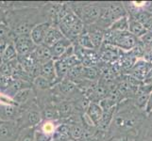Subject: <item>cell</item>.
I'll use <instances>...</instances> for the list:
<instances>
[{"label":"cell","mask_w":152,"mask_h":141,"mask_svg":"<svg viewBox=\"0 0 152 141\" xmlns=\"http://www.w3.org/2000/svg\"><path fill=\"white\" fill-rule=\"evenodd\" d=\"M85 114L91 119V121L94 123V125L97 126L103 117V109L100 104H99V103L91 102L88 104Z\"/></svg>","instance_id":"cell-9"},{"label":"cell","mask_w":152,"mask_h":141,"mask_svg":"<svg viewBox=\"0 0 152 141\" xmlns=\"http://www.w3.org/2000/svg\"><path fill=\"white\" fill-rule=\"evenodd\" d=\"M128 17H129V32L137 39L143 37V36L148 32V30H146L144 25L142 24H140L133 16L128 15Z\"/></svg>","instance_id":"cell-17"},{"label":"cell","mask_w":152,"mask_h":141,"mask_svg":"<svg viewBox=\"0 0 152 141\" xmlns=\"http://www.w3.org/2000/svg\"><path fill=\"white\" fill-rule=\"evenodd\" d=\"M72 12H74L78 18H80L84 25H95L100 18L102 12V6L96 4L85 5L82 7L77 6H70Z\"/></svg>","instance_id":"cell-4"},{"label":"cell","mask_w":152,"mask_h":141,"mask_svg":"<svg viewBox=\"0 0 152 141\" xmlns=\"http://www.w3.org/2000/svg\"><path fill=\"white\" fill-rule=\"evenodd\" d=\"M58 27L65 38L71 41L74 39H77L85 31L84 23L72 10L61 20Z\"/></svg>","instance_id":"cell-2"},{"label":"cell","mask_w":152,"mask_h":141,"mask_svg":"<svg viewBox=\"0 0 152 141\" xmlns=\"http://www.w3.org/2000/svg\"><path fill=\"white\" fill-rule=\"evenodd\" d=\"M19 132L17 121H4L0 126V141H16Z\"/></svg>","instance_id":"cell-6"},{"label":"cell","mask_w":152,"mask_h":141,"mask_svg":"<svg viewBox=\"0 0 152 141\" xmlns=\"http://www.w3.org/2000/svg\"><path fill=\"white\" fill-rule=\"evenodd\" d=\"M18 57L16 49H15L13 41H10L9 43L5 48L4 54H3V57H2V63H6V62H10L12 60L16 59Z\"/></svg>","instance_id":"cell-26"},{"label":"cell","mask_w":152,"mask_h":141,"mask_svg":"<svg viewBox=\"0 0 152 141\" xmlns=\"http://www.w3.org/2000/svg\"><path fill=\"white\" fill-rule=\"evenodd\" d=\"M64 38H65V36L62 34V32L59 28V27L52 25V27L49 28L48 34H46V36H45L44 45L51 48L52 46L55 45L57 43H59L60 40H61Z\"/></svg>","instance_id":"cell-12"},{"label":"cell","mask_w":152,"mask_h":141,"mask_svg":"<svg viewBox=\"0 0 152 141\" xmlns=\"http://www.w3.org/2000/svg\"><path fill=\"white\" fill-rule=\"evenodd\" d=\"M99 76V72L95 67H85L84 72H83V78L84 80H90L91 82L96 80Z\"/></svg>","instance_id":"cell-32"},{"label":"cell","mask_w":152,"mask_h":141,"mask_svg":"<svg viewBox=\"0 0 152 141\" xmlns=\"http://www.w3.org/2000/svg\"><path fill=\"white\" fill-rule=\"evenodd\" d=\"M54 66H55V71L57 74V79L58 83L61 81L64 80L65 77L68 74V72L70 70L69 65L67 64L65 59H57L54 60Z\"/></svg>","instance_id":"cell-20"},{"label":"cell","mask_w":152,"mask_h":141,"mask_svg":"<svg viewBox=\"0 0 152 141\" xmlns=\"http://www.w3.org/2000/svg\"><path fill=\"white\" fill-rule=\"evenodd\" d=\"M71 138L69 125L68 123H60L53 134V140L55 141H69Z\"/></svg>","instance_id":"cell-22"},{"label":"cell","mask_w":152,"mask_h":141,"mask_svg":"<svg viewBox=\"0 0 152 141\" xmlns=\"http://www.w3.org/2000/svg\"><path fill=\"white\" fill-rule=\"evenodd\" d=\"M37 127L21 129L16 141H35Z\"/></svg>","instance_id":"cell-27"},{"label":"cell","mask_w":152,"mask_h":141,"mask_svg":"<svg viewBox=\"0 0 152 141\" xmlns=\"http://www.w3.org/2000/svg\"><path fill=\"white\" fill-rule=\"evenodd\" d=\"M60 123H58V121H43L42 123L37 127L40 131H42L43 133L49 134L53 137V134L56 131L57 127L59 126Z\"/></svg>","instance_id":"cell-29"},{"label":"cell","mask_w":152,"mask_h":141,"mask_svg":"<svg viewBox=\"0 0 152 141\" xmlns=\"http://www.w3.org/2000/svg\"><path fill=\"white\" fill-rule=\"evenodd\" d=\"M91 27H93L91 28V30L88 31V33L90 35L94 48H95V50L100 49L104 43V32L105 31L100 28H98L95 25H91Z\"/></svg>","instance_id":"cell-16"},{"label":"cell","mask_w":152,"mask_h":141,"mask_svg":"<svg viewBox=\"0 0 152 141\" xmlns=\"http://www.w3.org/2000/svg\"><path fill=\"white\" fill-rule=\"evenodd\" d=\"M83 72H84V65L82 63L77 64L69 70L65 79L75 83V84H77V82H80V81L82 82L84 80V78H83Z\"/></svg>","instance_id":"cell-18"},{"label":"cell","mask_w":152,"mask_h":141,"mask_svg":"<svg viewBox=\"0 0 152 141\" xmlns=\"http://www.w3.org/2000/svg\"><path fill=\"white\" fill-rule=\"evenodd\" d=\"M22 107L19 106L0 104V119L2 121H17L22 115Z\"/></svg>","instance_id":"cell-7"},{"label":"cell","mask_w":152,"mask_h":141,"mask_svg":"<svg viewBox=\"0 0 152 141\" xmlns=\"http://www.w3.org/2000/svg\"><path fill=\"white\" fill-rule=\"evenodd\" d=\"M148 117H149V118H150V119H152V112H150V113H149V114L148 115Z\"/></svg>","instance_id":"cell-36"},{"label":"cell","mask_w":152,"mask_h":141,"mask_svg":"<svg viewBox=\"0 0 152 141\" xmlns=\"http://www.w3.org/2000/svg\"><path fill=\"white\" fill-rule=\"evenodd\" d=\"M138 43V39L130 34L129 31L118 32L111 29L105 30L104 32V43L113 45L119 50L130 52Z\"/></svg>","instance_id":"cell-1"},{"label":"cell","mask_w":152,"mask_h":141,"mask_svg":"<svg viewBox=\"0 0 152 141\" xmlns=\"http://www.w3.org/2000/svg\"><path fill=\"white\" fill-rule=\"evenodd\" d=\"M69 141H76V140H73V139H70Z\"/></svg>","instance_id":"cell-38"},{"label":"cell","mask_w":152,"mask_h":141,"mask_svg":"<svg viewBox=\"0 0 152 141\" xmlns=\"http://www.w3.org/2000/svg\"><path fill=\"white\" fill-rule=\"evenodd\" d=\"M32 86L34 88L38 90L39 91H46L51 90L52 87H54L53 83H51L50 81L46 80L45 78L42 77V76H37L35 77L32 80Z\"/></svg>","instance_id":"cell-25"},{"label":"cell","mask_w":152,"mask_h":141,"mask_svg":"<svg viewBox=\"0 0 152 141\" xmlns=\"http://www.w3.org/2000/svg\"><path fill=\"white\" fill-rule=\"evenodd\" d=\"M52 141H55V140H52Z\"/></svg>","instance_id":"cell-39"},{"label":"cell","mask_w":152,"mask_h":141,"mask_svg":"<svg viewBox=\"0 0 152 141\" xmlns=\"http://www.w3.org/2000/svg\"><path fill=\"white\" fill-rule=\"evenodd\" d=\"M139 121V114L132 110H122L114 115L112 121V126L119 132H129L137 125Z\"/></svg>","instance_id":"cell-3"},{"label":"cell","mask_w":152,"mask_h":141,"mask_svg":"<svg viewBox=\"0 0 152 141\" xmlns=\"http://www.w3.org/2000/svg\"><path fill=\"white\" fill-rule=\"evenodd\" d=\"M68 125H69L71 138L73 140L80 141L85 137L86 131L80 126V125H78L77 123H68Z\"/></svg>","instance_id":"cell-28"},{"label":"cell","mask_w":152,"mask_h":141,"mask_svg":"<svg viewBox=\"0 0 152 141\" xmlns=\"http://www.w3.org/2000/svg\"><path fill=\"white\" fill-rule=\"evenodd\" d=\"M60 119H68L74 112V106L70 101H61L56 104Z\"/></svg>","instance_id":"cell-21"},{"label":"cell","mask_w":152,"mask_h":141,"mask_svg":"<svg viewBox=\"0 0 152 141\" xmlns=\"http://www.w3.org/2000/svg\"><path fill=\"white\" fill-rule=\"evenodd\" d=\"M35 99H36V93H35L33 87L19 91L18 93H16V95L13 97L14 102L16 103L19 106H26V104L35 101Z\"/></svg>","instance_id":"cell-10"},{"label":"cell","mask_w":152,"mask_h":141,"mask_svg":"<svg viewBox=\"0 0 152 141\" xmlns=\"http://www.w3.org/2000/svg\"><path fill=\"white\" fill-rule=\"evenodd\" d=\"M14 79L10 76H7L0 74V92H4L8 90Z\"/></svg>","instance_id":"cell-33"},{"label":"cell","mask_w":152,"mask_h":141,"mask_svg":"<svg viewBox=\"0 0 152 141\" xmlns=\"http://www.w3.org/2000/svg\"><path fill=\"white\" fill-rule=\"evenodd\" d=\"M109 29H111L113 31H118V32L129 31V17L126 16L117 21H115Z\"/></svg>","instance_id":"cell-30"},{"label":"cell","mask_w":152,"mask_h":141,"mask_svg":"<svg viewBox=\"0 0 152 141\" xmlns=\"http://www.w3.org/2000/svg\"><path fill=\"white\" fill-rule=\"evenodd\" d=\"M32 87H33L32 82H30V81H27L24 79H14L12 84H10V86L8 87V90L6 91H4L3 93H5L9 97L13 99V97L16 95V93H18L19 91L26 90V88Z\"/></svg>","instance_id":"cell-11"},{"label":"cell","mask_w":152,"mask_h":141,"mask_svg":"<svg viewBox=\"0 0 152 141\" xmlns=\"http://www.w3.org/2000/svg\"><path fill=\"white\" fill-rule=\"evenodd\" d=\"M52 25H53L48 21V22L38 24L37 25H35V27L32 28L29 36H30V38L32 39L33 43L36 45L40 46V45L44 44L45 36H46V34H48L49 28L52 27Z\"/></svg>","instance_id":"cell-8"},{"label":"cell","mask_w":152,"mask_h":141,"mask_svg":"<svg viewBox=\"0 0 152 141\" xmlns=\"http://www.w3.org/2000/svg\"><path fill=\"white\" fill-rule=\"evenodd\" d=\"M13 44L15 49H16L18 56H25L32 54L37 48L32 39L29 35H23V36H16L13 39Z\"/></svg>","instance_id":"cell-5"},{"label":"cell","mask_w":152,"mask_h":141,"mask_svg":"<svg viewBox=\"0 0 152 141\" xmlns=\"http://www.w3.org/2000/svg\"><path fill=\"white\" fill-rule=\"evenodd\" d=\"M41 113H42V117H43V121H56L60 119L59 113H58L55 104L46 103L45 107L41 110Z\"/></svg>","instance_id":"cell-19"},{"label":"cell","mask_w":152,"mask_h":141,"mask_svg":"<svg viewBox=\"0 0 152 141\" xmlns=\"http://www.w3.org/2000/svg\"><path fill=\"white\" fill-rule=\"evenodd\" d=\"M40 76L45 78L46 80L50 81L53 83V85L58 84V79H57V74L55 71V66H54V60H51L48 63L40 66Z\"/></svg>","instance_id":"cell-13"},{"label":"cell","mask_w":152,"mask_h":141,"mask_svg":"<svg viewBox=\"0 0 152 141\" xmlns=\"http://www.w3.org/2000/svg\"><path fill=\"white\" fill-rule=\"evenodd\" d=\"M77 41H78V45L80 47H82L83 49L86 50H95L94 48V45L92 43V40L90 38V35H89L88 31H85L83 32L80 37L77 38Z\"/></svg>","instance_id":"cell-31"},{"label":"cell","mask_w":152,"mask_h":141,"mask_svg":"<svg viewBox=\"0 0 152 141\" xmlns=\"http://www.w3.org/2000/svg\"><path fill=\"white\" fill-rule=\"evenodd\" d=\"M15 36L6 23H0V46L13 41Z\"/></svg>","instance_id":"cell-24"},{"label":"cell","mask_w":152,"mask_h":141,"mask_svg":"<svg viewBox=\"0 0 152 141\" xmlns=\"http://www.w3.org/2000/svg\"><path fill=\"white\" fill-rule=\"evenodd\" d=\"M72 44H73V43L70 40H68L67 38H64L61 40H60L59 43H57L55 45L52 46L50 48V51L52 54V57H53V60L60 59L62 56V55L65 53V51L67 50L68 47L71 46Z\"/></svg>","instance_id":"cell-15"},{"label":"cell","mask_w":152,"mask_h":141,"mask_svg":"<svg viewBox=\"0 0 152 141\" xmlns=\"http://www.w3.org/2000/svg\"><path fill=\"white\" fill-rule=\"evenodd\" d=\"M3 122H4V121H1V119H0V126H1V124H2Z\"/></svg>","instance_id":"cell-37"},{"label":"cell","mask_w":152,"mask_h":141,"mask_svg":"<svg viewBox=\"0 0 152 141\" xmlns=\"http://www.w3.org/2000/svg\"><path fill=\"white\" fill-rule=\"evenodd\" d=\"M145 114H148V115L150 112H152V92L150 93V95H149L148 103H146V106H145Z\"/></svg>","instance_id":"cell-35"},{"label":"cell","mask_w":152,"mask_h":141,"mask_svg":"<svg viewBox=\"0 0 152 141\" xmlns=\"http://www.w3.org/2000/svg\"><path fill=\"white\" fill-rule=\"evenodd\" d=\"M54 87H56L58 88V91H59V93L61 94V95L62 96H69L72 93L75 92L76 88H77V85L75 83H73L67 79L61 81Z\"/></svg>","instance_id":"cell-23"},{"label":"cell","mask_w":152,"mask_h":141,"mask_svg":"<svg viewBox=\"0 0 152 141\" xmlns=\"http://www.w3.org/2000/svg\"><path fill=\"white\" fill-rule=\"evenodd\" d=\"M33 56L39 65H44L48 63V62L53 60L50 48L44 44L37 46V48L33 52Z\"/></svg>","instance_id":"cell-14"},{"label":"cell","mask_w":152,"mask_h":141,"mask_svg":"<svg viewBox=\"0 0 152 141\" xmlns=\"http://www.w3.org/2000/svg\"><path fill=\"white\" fill-rule=\"evenodd\" d=\"M53 140V137L49 134H46L43 133L42 131L37 128V131H36V137H35V141H52Z\"/></svg>","instance_id":"cell-34"}]
</instances>
